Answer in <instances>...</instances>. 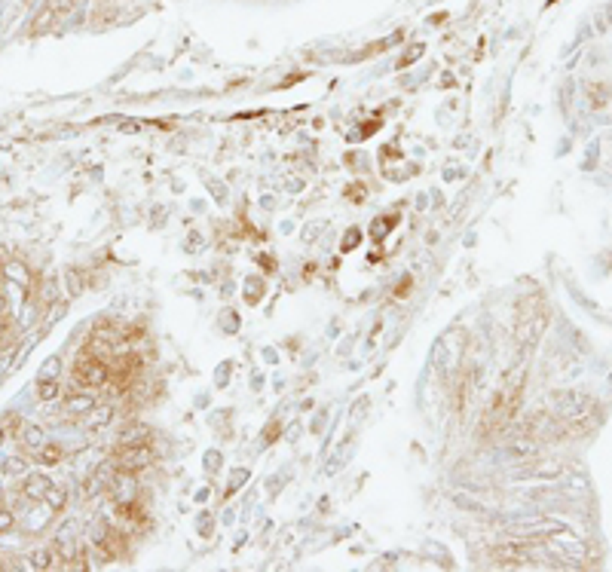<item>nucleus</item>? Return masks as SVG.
I'll return each mask as SVG.
<instances>
[{
    "mask_svg": "<svg viewBox=\"0 0 612 572\" xmlns=\"http://www.w3.org/2000/svg\"><path fill=\"white\" fill-rule=\"evenodd\" d=\"M58 389H62V383H58V380H40V383H37V398H40V401H53L58 395Z\"/></svg>",
    "mask_w": 612,
    "mask_h": 572,
    "instance_id": "nucleus-10",
    "label": "nucleus"
},
{
    "mask_svg": "<svg viewBox=\"0 0 612 572\" xmlns=\"http://www.w3.org/2000/svg\"><path fill=\"white\" fill-rule=\"evenodd\" d=\"M389 227H395V218H383V224L377 220V224H374V239L380 242L383 236H386V229H389Z\"/></svg>",
    "mask_w": 612,
    "mask_h": 572,
    "instance_id": "nucleus-18",
    "label": "nucleus"
},
{
    "mask_svg": "<svg viewBox=\"0 0 612 572\" xmlns=\"http://www.w3.org/2000/svg\"><path fill=\"white\" fill-rule=\"evenodd\" d=\"M518 404H521L518 395H508V392L499 389L496 395L490 398V404H487V410L481 416V435H499L502 432L508 422H512V416L518 413Z\"/></svg>",
    "mask_w": 612,
    "mask_h": 572,
    "instance_id": "nucleus-1",
    "label": "nucleus"
},
{
    "mask_svg": "<svg viewBox=\"0 0 612 572\" xmlns=\"http://www.w3.org/2000/svg\"><path fill=\"white\" fill-rule=\"evenodd\" d=\"M107 376H110V364L101 358V355H95L92 349L80 352L77 364H73V380H77V385H83V389H101V385L107 383Z\"/></svg>",
    "mask_w": 612,
    "mask_h": 572,
    "instance_id": "nucleus-2",
    "label": "nucleus"
},
{
    "mask_svg": "<svg viewBox=\"0 0 612 572\" xmlns=\"http://www.w3.org/2000/svg\"><path fill=\"white\" fill-rule=\"evenodd\" d=\"M37 456H40L43 465H58V462H62V456H64V450L58 447V444H43Z\"/></svg>",
    "mask_w": 612,
    "mask_h": 572,
    "instance_id": "nucleus-8",
    "label": "nucleus"
},
{
    "mask_svg": "<svg viewBox=\"0 0 612 572\" xmlns=\"http://www.w3.org/2000/svg\"><path fill=\"white\" fill-rule=\"evenodd\" d=\"M153 462V447L150 444H120V450H116V468L120 471H141V468H147Z\"/></svg>",
    "mask_w": 612,
    "mask_h": 572,
    "instance_id": "nucleus-3",
    "label": "nucleus"
},
{
    "mask_svg": "<svg viewBox=\"0 0 612 572\" xmlns=\"http://www.w3.org/2000/svg\"><path fill=\"white\" fill-rule=\"evenodd\" d=\"M451 499H453L456 508H466V511H475V514H484V505L478 499H469V496H462V493H453Z\"/></svg>",
    "mask_w": 612,
    "mask_h": 572,
    "instance_id": "nucleus-12",
    "label": "nucleus"
},
{
    "mask_svg": "<svg viewBox=\"0 0 612 572\" xmlns=\"http://www.w3.org/2000/svg\"><path fill=\"white\" fill-rule=\"evenodd\" d=\"M523 385H527V364L518 361V364H514V367L505 374V380H502V392H508V395H518V398H521Z\"/></svg>",
    "mask_w": 612,
    "mask_h": 572,
    "instance_id": "nucleus-4",
    "label": "nucleus"
},
{
    "mask_svg": "<svg viewBox=\"0 0 612 572\" xmlns=\"http://www.w3.org/2000/svg\"><path fill=\"white\" fill-rule=\"evenodd\" d=\"M49 487H53V484H49V478H43V474H31V478L25 480V496H28V499H43Z\"/></svg>",
    "mask_w": 612,
    "mask_h": 572,
    "instance_id": "nucleus-7",
    "label": "nucleus"
},
{
    "mask_svg": "<svg viewBox=\"0 0 612 572\" xmlns=\"http://www.w3.org/2000/svg\"><path fill=\"white\" fill-rule=\"evenodd\" d=\"M349 199L352 202H365V187H349Z\"/></svg>",
    "mask_w": 612,
    "mask_h": 572,
    "instance_id": "nucleus-20",
    "label": "nucleus"
},
{
    "mask_svg": "<svg viewBox=\"0 0 612 572\" xmlns=\"http://www.w3.org/2000/svg\"><path fill=\"white\" fill-rule=\"evenodd\" d=\"M64 281H68V294L77 297L80 291H83V276H80V270H68L64 272Z\"/></svg>",
    "mask_w": 612,
    "mask_h": 572,
    "instance_id": "nucleus-13",
    "label": "nucleus"
},
{
    "mask_svg": "<svg viewBox=\"0 0 612 572\" xmlns=\"http://www.w3.org/2000/svg\"><path fill=\"white\" fill-rule=\"evenodd\" d=\"M6 272H10V279L16 276V279L21 281V285H28V281H31V276L25 272V266H21V263H10V266H6Z\"/></svg>",
    "mask_w": 612,
    "mask_h": 572,
    "instance_id": "nucleus-17",
    "label": "nucleus"
},
{
    "mask_svg": "<svg viewBox=\"0 0 612 572\" xmlns=\"http://www.w3.org/2000/svg\"><path fill=\"white\" fill-rule=\"evenodd\" d=\"M12 526H16V517H12L6 508H0V532H10Z\"/></svg>",
    "mask_w": 612,
    "mask_h": 572,
    "instance_id": "nucleus-19",
    "label": "nucleus"
},
{
    "mask_svg": "<svg viewBox=\"0 0 612 572\" xmlns=\"http://www.w3.org/2000/svg\"><path fill=\"white\" fill-rule=\"evenodd\" d=\"M612 25V3H606L600 12H597V31H606Z\"/></svg>",
    "mask_w": 612,
    "mask_h": 572,
    "instance_id": "nucleus-15",
    "label": "nucleus"
},
{
    "mask_svg": "<svg viewBox=\"0 0 612 572\" xmlns=\"http://www.w3.org/2000/svg\"><path fill=\"white\" fill-rule=\"evenodd\" d=\"M43 499L49 502V508H53V511L64 508V489H62V487H49V489H46V496H43Z\"/></svg>",
    "mask_w": 612,
    "mask_h": 572,
    "instance_id": "nucleus-14",
    "label": "nucleus"
},
{
    "mask_svg": "<svg viewBox=\"0 0 612 572\" xmlns=\"http://www.w3.org/2000/svg\"><path fill=\"white\" fill-rule=\"evenodd\" d=\"M150 441V428L144 422H129L126 432L120 435V444H147Z\"/></svg>",
    "mask_w": 612,
    "mask_h": 572,
    "instance_id": "nucleus-5",
    "label": "nucleus"
},
{
    "mask_svg": "<svg viewBox=\"0 0 612 572\" xmlns=\"http://www.w3.org/2000/svg\"><path fill=\"white\" fill-rule=\"evenodd\" d=\"M95 407V401H92V395H71V398H64V410L68 413H73V416H86Z\"/></svg>",
    "mask_w": 612,
    "mask_h": 572,
    "instance_id": "nucleus-6",
    "label": "nucleus"
},
{
    "mask_svg": "<svg viewBox=\"0 0 612 572\" xmlns=\"http://www.w3.org/2000/svg\"><path fill=\"white\" fill-rule=\"evenodd\" d=\"M21 468H25L21 459H10V462H6V471H21Z\"/></svg>",
    "mask_w": 612,
    "mask_h": 572,
    "instance_id": "nucleus-22",
    "label": "nucleus"
},
{
    "mask_svg": "<svg viewBox=\"0 0 612 572\" xmlns=\"http://www.w3.org/2000/svg\"><path fill=\"white\" fill-rule=\"evenodd\" d=\"M358 242H361V233H358V229H346V236H343V245H340V248H343V251H352Z\"/></svg>",
    "mask_w": 612,
    "mask_h": 572,
    "instance_id": "nucleus-16",
    "label": "nucleus"
},
{
    "mask_svg": "<svg viewBox=\"0 0 612 572\" xmlns=\"http://www.w3.org/2000/svg\"><path fill=\"white\" fill-rule=\"evenodd\" d=\"M588 95H591L594 107H603L609 101V86L606 83H588Z\"/></svg>",
    "mask_w": 612,
    "mask_h": 572,
    "instance_id": "nucleus-9",
    "label": "nucleus"
},
{
    "mask_svg": "<svg viewBox=\"0 0 612 572\" xmlns=\"http://www.w3.org/2000/svg\"><path fill=\"white\" fill-rule=\"evenodd\" d=\"M21 441H25L34 453H40V447H43V432H40V428H34V426H28L25 432H21Z\"/></svg>",
    "mask_w": 612,
    "mask_h": 572,
    "instance_id": "nucleus-11",
    "label": "nucleus"
},
{
    "mask_svg": "<svg viewBox=\"0 0 612 572\" xmlns=\"http://www.w3.org/2000/svg\"><path fill=\"white\" fill-rule=\"evenodd\" d=\"M419 52H423V46H414V49H410V55H408V58H401V64H410V62H414V58H419Z\"/></svg>",
    "mask_w": 612,
    "mask_h": 572,
    "instance_id": "nucleus-21",
    "label": "nucleus"
}]
</instances>
